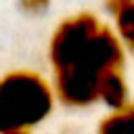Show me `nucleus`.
<instances>
[{
    "label": "nucleus",
    "mask_w": 134,
    "mask_h": 134,
    "mask_svg": "<svg viewBox=\"0 0 134 134\" xmlns=\"http://www.w3.org/2000/svg\"><path fill=\"white\" fill-rule=\"evenodd\" d=\"M128 103H130V88H128V80L124 75V69L109 71L98 84L96 105L107 107V111H115Z\"/></svg>",
    "instance_id": "20e7f679"
},
{
    "label": "nucleus",
    "mask_w": 134,
    "mask_h": 134,
    "mask_svg": "<svg viewBox=\"0 0 134 134\" xmlns=\"http://www.w3.org/2000/svg\"><path fill=\"white\" fill-rule=\"evenodd\" d=\"M105 8L117 42L126 52L134 54V0H105Z\"/></svg>",
    "instance_id": "7ed1b4c3"
},
{
    "label": "nucleus",
    "mask_w": 134,
    "mask_h": 134,
    "mask_svg": "<svg viewBox=\"0 0 134 134\" xmlns=\"http://www.w3.org/2000/svg\"><path fill=\"white\" fill-rule=\"evenodd\" d=\"M52 0H19V8L25 15H42L48 10Z\"/></svg>",
    "instance_id": "423d86ee"
},
{
    "label": "nucleus",
    "mask_w": 134,
    "mask_h": 134,
    "mask_svg": "<svg viewBox=\"0 0 134 134\" xmlns=\"http://www.w3.org/2000/svg\"><path fill=\"white\" fill-rule=\"evenodd\" d=\"M96 134H134V100L121 109L109 111L100 119Z\"/></svg>",
    "instance_id": "39448f33"
},
{
    "label": "nucleus",
    "mask_w": 134,
    "mask_h": 134,
    "mask_svg": "<svg viewBox=\"0 0 134 134\" xmlns=\"http://www.w3.org/2000/svg\"><path fill=\"white\" fill-rule=\"evenodd\" d=\"M124 63L126 50L109 23L100 21L94 13H73L50 34V84L57 103L67 109H88L96 105L100 80L109 71L124 69Z\"/></svg>",
    "instance_id": "f257e3e1"
},
{
    "label": "nucleus",
    "mask_w": 134,
    "mask_h": 134,
    "mask_svg": "<svg viewBox=\"0 0 134 134\" xmlns=\"http://www.w3.org/2000/svg\"><path fill=\"white\" fill-rule=\"evenodd\" d=\"M48 77L34 69H13L0 77V134H31L54 111Z\"/></svg>",
    "instance_id": "f03ea898"
}]
</instances>
